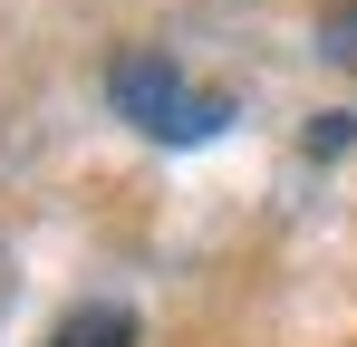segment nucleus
Wrapping results in <instances>:
<instances>
[{
  "mask_svg": "<svg viewBox=\"0 0 357 347\" xmlns=\"http://www.w3.org/2000/svg\"><path fill=\"white\" fill-rule=\"evenodd\" d=\"M107 97H116V116L135 125V135H155V145H203V135H222V116H232V97L183 87L165 58H116Z\"/></svg>",
  "mask_w": 357,
  "mask_h": 347,
  "instance_id": "nucleus-1",
  "label": "nucleus"
},
{
  "mask_svg": "<svg viewBox=\"0 0 357 347\" xmlns=\"http://www.w3.org/2000/svg\"><path fill=\"white\" fill-rule=\"evenodd\" d=\"M319 58H338V68H357V0H338V10L319 20Z\"/></svg>",
  "mask_w": 357,
  "mask_h": 347,
  "instance_id": "nucleus-3",
  "label": "nucleus"
},
{
  "mask_svg": "<svg viewBox=\"0 0 357 347\" xmlns=\"http://www.w3.org/2000/svg\"><path fill=\"white\" fill-rule=\"evenodd\" d=\"M126 338H135V318L126 309H97V318H68L49 347H126Z\"/></svg>",
  "mask_w": 357,
  "mask_h": 347,
  "instance_id": "nucleus-2",
  "label": "nucleus"
},
{
  "mask_svg": "<svg viewBox=\"0 0 357 347\" xmlns=\"http://www.w3.org/2000/svg\"><path fill=\"white\" fill-rule=\"evenodd\" d=\"M348 135H357L348 116H319V125H309V155H338V145H348Z\"/></svg>",
  "mask_w": 357,
  "mask_h": 347,
  "instance_id": "nucleus-4",
  "label": "nucleus"
}]
</instances>
